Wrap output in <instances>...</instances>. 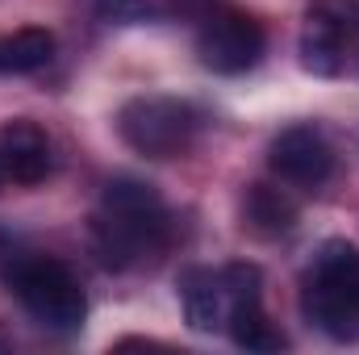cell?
Listing matches in <instances>:
<instances>
[{
    "label": "cell",
    "instance_id": "cell-11",
    "mask_svg": "<svg viewBox=\"0 0 359 355\" xmlns=\"http://www.w3.org/2000/svg\"><path fill=\"white\" fill-rule=\"evenodd\" d=\"M55 59V34L25 25L0 38V76H34Z\"/></svg>",
    "mask_w": 359,
    "mask_h": 355
},
{
    "label": "cell",
    "instance_id": "cell-14",
    "mask_svg": "<svg viewBox=\"0 0 359 355\" xmlns=\"http://www.w3.org/2000/svg\"><path fill=\"white\" fill-rule=\"evenodd\" d=\"M4 188H8V176H4V168H0V192H4Z\"/></svg>",
    "mask_w": 359,
    "mask_h": 355
},
{
    "label": "cell",
    "instance_id": "cell-13",
    "mask_svg": "<svg viewBox=\"0 0 359 355\" xmlns=\"http://www.w3.org/2000/svg\"><path fill=\"white\" fill-rule=\"evenodd\" d=\"M92 13L104 25H138L151 17V0H92Z\"/></svg>",
    "mask_w": 359,
    "mask_h": 355
},
{
    "label": "cell",
    "instance_id": "cell-3",
    "mask_svg": "<svg viewBox=\"0 0 359 355\" xmlns=\"http://www.w3.org/2000/svg\"><path fill=\"white\" fill-rule=\"evenodd\" d=\"M301 314L334 343L359 339V247L326 239L301 272Z\"/></svg>",
    "mask_w": 359,
    "mask_h": 355
},
{
    "label": "cell",
    "instance_id": "cell-6",
    "mask_svg": "<svg viewBox=\"0 0 359 355\" xmlns=\"http://www.w3.org/2000/svg\"><path fill=\"white\" fill-rule=\"evenodd\" d=\"M297 51L309 76L359 80V0H309Z\"/></svg>",
    "mask_w": 359,
    "mask_h": 355
},
{
    "label": "cell",
    "instance_id": "cell-2",
    "mask_svg": "<svg viewBox=\"0 0 359 355\" xmlns=\"http://www.w3.org/2000/svg\"><path fill=\"white\" fill-rule=\"evenodd\" d=\"M0 280L21 301V309L50 335H76L88 318V293L63 260L42 255L8 234H0Z\"/></svg>",
    "mask_w": 359,
    "mask_h": 355
},
{
    "label": "cell",
    "instance_id": "cell-10",
    "mask_svg": "<svg viewBox=\"0 0 359 355\" xmlns=\"http://www.w3.org/2000/svg\"><path fill=\"white\" fill-rule=\"evenodd\" d=\"M243 226L259 239H280L297 226V205L288 201L284 188L271 184H251L243 196Z\"/></svg>",
    "mask_w": 359,
    "mask_h": 355
},
{
    "label": "cell",
    "instance_id": "cell-1",
    "mask_svg": "<svg viewBox=\"0 0 359 355\" xmlns=\"http://www.w3.org/2000/svg\"><path fill=\"white\" fill-rule=\"evenodd\" d=\"M172 239H176V222L155 184L134 176H117L104 184L100 205L88 222L92 255L104 267L130 272L155 264L163 260Z\"/></svg>",
    "mask_w": 359,
    "mask_h": 355
},
{
    "label": "cell",
    "instance_id": "cell-4",
    "mask_svg": "<svg viewBox=\"0 0 359 355\" xmlns=\"http://www.w3.org/2000/svg\"><path fill=\"white\" fill-rule=\"evenodd\" d=\"M184 322L201 335H226L247 309L264 305V272L255 264L188 267L180 276Z\"/></svg>",
    "mask_w": 359,
    "mask_h": 355
},
{
    "label": "cell",
    "instance_id": "cell-7",
    "mask_svg": "<svg viewBox=\"0 0 359 355\" xmlns=\"http://www.w3.org/2000/svg\"><path fill=\"white\" fill-rule=\"evenodd\" d=\"M192 51H196V59H201L205 72H213V76H243V72H251L264 59L268 34L243 8L213 0V4H205L196 13Z\"/></svg>",
    "mask_w": 359,
    "mask_h": 355
},
{
    "label": "cell",
    "instance_id": "cell-12",
    "mask_svg": "<svg viewBox=\"0 0 359 355\" xmlns=\"http://www.w3.org/2000/svg\"><path fill=\"white\" fill-rule=\"evenodd\" d=\"M238 347H247V351H280L284 347V335L271 326V318L264 314V305H255V309H247L230 330H226Z\"/></svg>",
    "mask_w": 359,
    "mask_h": 355
},
{
    "label": "cell",
    "instance_id": "cell-5",
    "mask_svg": "<svg viewBox=\"0 0 359 355\" xmlns=\"http://www.w3.org/2000/svg\"><path fill=\"white\" fill-rule=\"evenodd\" d=\"M205 113L184 96H130L117 109V138L142 159H180L192 151Z\"/></svg>",
    "mask_w": 359,
    "mask_h": 355
},
{
    "label": "cell",
    "instance_id": "cell-9",
    "mask_svg": "<svg viewBox=\"0 0 359 355\" xmlns=\"http://www.w3.org/2000/svg\"><path fill=\"white\" fill-rule=\"evenodd\" d=\"M0 168L8 184L17 188H34L55 172V142L50 134L29 121V117H13L0 126Z\"/></svg>",
    "mask_w": 359,
    "mask_h": 355
},
{
    "label": "cell",
    "instance_id": "cell-8",
    "mask_svg": "<svg viewBox=\"0 0 359 355\" xmlns=\"http://www.w3.org/2000/svg\"><path fill=\"white\" fill-rule=\"evenodd\" d=\"M334 163H339L334 159V142L313 121L280 130L268 147L271 176L280 184H288V188H301V192H318L326 180L334 176Z\"/></svg>",
    "mask_w": 359,
    "mask_h": 355
}]
</instances>
